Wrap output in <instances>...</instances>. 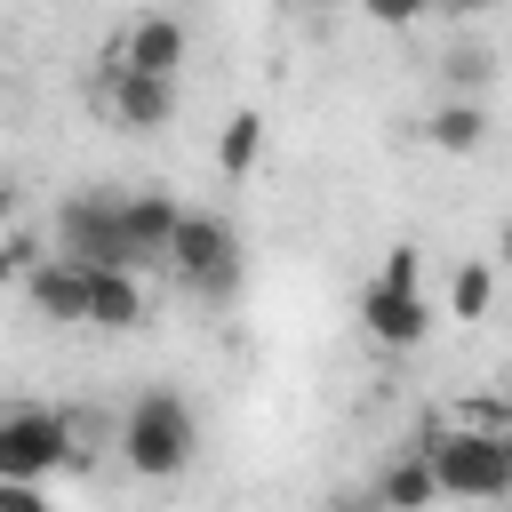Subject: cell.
<instances>
[{"mask_svg":"<svg viewBox=\"0 0 512 512\" xmlns=\"http://www.w3.org/2000/svg\"><path fill=\"white\" fill-rule=\"evenodd\" d=\"M416 448H424L440 496L504 504V488H512V424H464V416H448V432H424Z\"/></svg>","mask_w":512,"mask_h":512,"instance_id":"cell-1","label":"cell"},{"mask_svg":"<svg viewBox=\"0 0 512 512\" xmlns=\"http://www.w3.org/2000/svg\"><path fill=\"white\" fill-rule=\"evenodd\" d=\"M120 456H128V472H144V480H176V472H192V456H200V416H192L168 384H152V392H136L128 416H120Z\"/></svg>","mask_w":512,"mask_h":512,"instance_id":"cell-2","label":"cell"},{"mask_svg":"<svg viewBox=\"0 0 512 512\" xmlns=\"http://www.w3.org/2000/svg\"><path fill=\"white\" fill-rule=\"evenodd\" d=\"M160 272H176V288H184L192 304H224V296L240 288V232H232L224 216H208V208H184Z\"/></svg>","mask_w":512,"mask_h":512,"instance_id":"cell-3","label":"cell"},{"mask_svg":"<svg viewBox=\"0 0 512 512\" xmlns=\"http://www.w3.org/2000/svg\"><path fill=\"white\" fill-rule=\"evenodd\" d=\"M56 256H80V264H128V240H120V192L88 184L56 208Z\"/></svg>","mask_w":512,"mask_h":512,"instance_id":"cell-4","label":"cell"},{"mask_svg":"<svg viewBox=\"0 0 512 512\" xmlns=\"http://www.w3.org/2000/svg\"><path fill=\"white\" fill-rule=\"evenodd\" d=\"M104 120L120 136H160L176 120V72H128V64H104V88H96Z\"/></svg>","mask_w":512,"mask_h":512,"instance_id":"cell-5","label":"cell"},{"mask_svg":"<svg viewBox=\"0 0 512 512\" xmlns=\"http://www.w3.org/2000/svg\"><path fill=\"white\" fill-rule=\"evenodd\" d=\"M64 456H72V416H56V408H8L0 416V472L48 480Z\"/></svg>","mask_w":512,"mask_h":512,"instance_id":"cell-6","label":"cell"},{"mask_svg":"<svg viewBox=\"0 0 512 512\" xmlns=\"http://www.w3.org/2000/svg\"><path fill=\"white\" fill-rule=\"evenodd\" d=\"M360 328H368V344L408 352V344H424V336H432V304H424V288L368 280V296H360Z\"/></svg>","mask_w":512,"mask_h":512,"instance_id":"cell-7","label":"cell"},{"mask_svg":"<svg viewBox=\"0 0 512 512\" xmlns=\"http://www.w3.org/2000/svg\"><path fill=\"white\" fill-rule=\"evenodd\" d=\"M24 304L40 320H56V328H80L88 320V264L80 256H40L24 272Z\"/></svg>","mask_w":512,"mask_h":512,"instance_id":"cell-8","label":"cell"},{"mask_svg":"<svg viewBox=\"0 0 512 512\" xmlns=\"http://www.w3.org/2000/svg\"><path fill=\"white\" fill-rule=\"evenodd\" d=\"M176 200L160 192V184H144V192H128L120 200V240H128V264L144 272V264H168V240H176Z\"/></svg>","mask_w":512,"mask_h":512,"instance_id":"cell-9","label":"cell"},{"mask_svg":"<svg viewBox=\"0 0 512 512\" xmlns=\"http://www.w3.org/2000/svg\"><path fill=\"white\" fill-rule=\"evenodd\" d=\"M184 48H192V40H184V24H176V16H136V24L112 40V56H104V64H128V72H176V64H184Z\"/></svg>","mask_w":512,"mask_h":512,"instance_id":"cell-10","label":"cell"},{"mask_svg":"<svg viewBox=\"0 0 512 512\" xmlns=\"http://www.w3.org/2000/svg\"><path fill=\"white\" fill-rule=\"evenodd\" d=\"M88 328H144L136 264H88Z\"/></svg>","mask_w":512,"mask_h":512,"instance_id":"cell-11","label":"cell"},{"mask_svg":"<svg viewBox=\"0 0 512 512\" xmlns=\"http://www.w3.org/2000/svg\"><path fill=\"white\" fill-rule=\"evenodd\" d=\"M424 144H440V152H480V144H488V112H480L472 96H440V104L424 112Z\"/></svg>","mask_w":512,"mask_h":512,"instance_id":"cell-12","label":"cell"},{"mask_svg":"<svg viewBox=\"0 0 512 512\" xmlns=\"http://www.w3.org/2000/svg\"><path fill=\"white\" fill-rule=\"evenodd\" d=\"M256 160H264V112L240 104V112L224 120V136H216V168H224V176H248Z\"/></svg>","mask_w":512,"mask_h":512,"instance_id":"cell-13","label":"cell"},{"mask_svg":"<svg viewBox=\"0 0 512 512\" xmlns=\"http://www.w3.org/2000/svg\"><path fill=\"white\" fill-rule=\"evenodd\" d=\"M440 496V480H432V464H424V448H408L384 480H376V504H432Z\"/></svg>","mask_w":512,"mask_h":512,"instance_id":"cell-14","label":"cell"},{"mask_svg":"<svg viewBox=\"0 0 512 512\" xmlns=\"http://www.w3.org/2000/svg\"><path fill=\"white\" fill-rule=\"evenodd\" d=\"M496 304V272L488 264H456L448 272V320H488Z\"/></svg>","mask_w":512,"mask_h":512,"instance_id":"cell-15","label":"cell"},{"mask_svg":"<svg viewBox=\"0 0 512 512\" xmlns=\"http://www.w3.org/2000/svg\"><path fill=\"white\" fill-rule=\"evenodd\" d=\"M40 256H48V248H40V232H8V240H0V280H24Z\"/></svg>","mask_w":512,"mask_h":512,"instance_id":"cell-16","label":"cell"},{"mask_svg":"<svg viewBox=\"0 0 512 512\" xmlns=\"http://www.w3.org/2000/svg\"><path fill=\"white\" fill-rule=\"evenodd\" d=\"M440 72H448L456 88H480V80H488V56H480V48H448V56H440Z\"/></svg>","mask_w":512,"mask_h":512,"instance_id":"cell-17","label":"cell"},{"mask_svg":"<svg viewBox=\"0 0 512 512\" xmlns=\"http://www.w3.org/2000/svg\"><path fill=\"white\" fill-rule=\"evenodd\" d=\"M0 512H40V480H16V472H0Z\"/></svg>","mask_w":512,"mask_h":512,"instance_id":"cell-18","label":"cell"},{"mask_svg":"<svg viewBox=\"0 0 512 512\" xmlns=\"http://www.w3.org/2000/svg\"><path fill=\"white\" fill-rule=\"evenodd\" d=\"M416 272H424V256H416V248H392L376 280H392V288H416Z\"/></svg>","mask_w":512,"mask_h":512,"instance_id":"cell-19","label":"cell"},{"mask_svg":"<svg viewBox=\"0 0 512 512\" xmlns=\"http://www.w3.org/2000/svg\"><path fill=\"white\" fill-rule=\"evenodd\" d=\"M360 8H368L376 24H416V16H424V0H360Z\"/></svg>","mask_w":512,"mask_h":512,"instance_id":"cell-20","label":"cell"},{"mask_svg":"<svg viewBox=\"0 0 512 512\" xmlns=\"http://www.w3.org/2000/svg\"><path fill=\"white\" fill-rule=\"evenodd\" d=\"M8 216H16V184L0 176V224H8Z\"/></svg>","mask_w":512,"mask_h":512,"instance_id":"cell-21","label":"cell"},{"mask_svg":"<svg viewBox=\"0 0 512 512\" xmlns=\"http://www.w3.org/2000/svg\"><path fill=\"white\" fill-rule=\"evenodd\" d=\"M496 256H504V272H512V224H504V232H496Z\"/></svg>","mask_w":512,"mask_h":512,"instance_id":"cell-22","label":"cell"},{"mask_svg":"<svg viewBox=\"0 0 512 512\" xmlns=\"http://www.w3.org/2000/svg\"><path fill=\"white\" fill-rule=\"evenodd\" d=\"M504 416H512V376H504Z\"/></svg>","mask_w":512,"mask_h":512,"instance_id":"cell-23","label":"cell"},{"mask_svg":"<svg viewBox=\"0 0 512 512\" xmlns=\"http://www.w3.org/2000/svg\"><path fill=\"white\" fill-rule=\"evenodd\" d=\"M296 8H336V0H296Z\"/></svg>","mask_w":512,"mask_h":512,"instance_id":"cell-24","label":"cell"},{"mask_svg":"<svg viewBox=\"0 0 512 512\" xmlns=\"http://www.w3.org/2000/svg\"><path fill=\"white\" fill-rule=\"evenodd\" d=\"M504 504H512V488H504Z\"/></svg>","mask_w":512,"mask_h":512,"instance_id":"cell-25","label":"cell"}]
</instances>
